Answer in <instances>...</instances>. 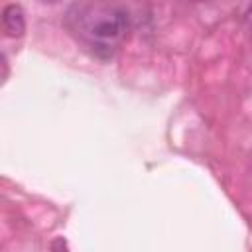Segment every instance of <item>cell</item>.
Listing matches in <instances>:
<instances>
[{"label": "cell", "mask_w": 252, "mask_h": 252, "mask_svg": "<svg viewBox=\"0 0 252 252\" xmlns=\"http://www.w3.org/2000/svg\"><path fill=\"white\" fill-rule=\"evenodd\" d=\"M63 24L83 47L108 59L130 32V12L114 2H75L67 8Z\"/></svg>", "instance_id": "1"}, {"label": "cell", "mask_w": 252, "mask_h": 252, "mask_svg": "<svg viewBox=\"0 0 252 252\" xmlns=\"http://www.w3.org/2000/svg\"><path fill=\"white\" fill-rule=\"evenodd\" d=\"M2 26L6 35L20 37L26 32V14L20 4H6L2 10Z\"/></svg>", "instance_id": "2"}]
</instances>
